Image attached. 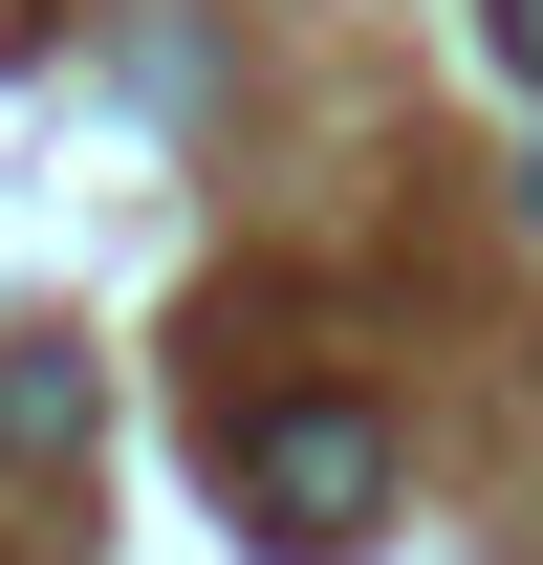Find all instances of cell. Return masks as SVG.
<instances>
[{"mask_svg": "<svg viewBox=\"0 0 543 565\" xmlns=\"http://www.w3.org/2000/svg\"><path fill=\"white\" fill-rule=\"evenodd\" d=\"M217 479H239V522H262L283 565H348L370 522H392V435L348 414V392H283V414L217 435Z\"/></svg>", "mask_w": 543, "mask_h": 565, "instance_id": "cell-1", "label": "cell"}, {"mask_svg": "<svg viewBox=\"0 0 543 565\" xmlns=\"http://www.w3.org/2000/svg\"><path fill=\"white\" fill-rule=\"evenodd\" d=\"M87 349H0V457H87Z\"/></svg>", "mask_w": 543, "mask_h": 565, "instance_id": "cell-2", "label": "cell"}, {"mask_svg": "<svg viewBox=\"0 0 543 565\" xmlns=\"http://www.w3.org/2000/svg\"><path fill=\"white\" fill-rule=\"evenodd\" d=\"M478 22H500V66H522V87H543V0H478Z\"/></svg>", "mask_w": 543, "mask_h": 565, "instance_id": "cell-3", "label": "cell"}, {"mask_svg": "<svg viewBox=\"0 0 543 565\" xmlns=\"http://www.w3.org/2000/svg\"><path fill=\"white\" fill-rule=\"evenodd\" d=\"M522 217H543V152H522Z\"/></svg>", "mask_w": 543, "mask_h": 565, "instance_id": "cell-4", "label": "cell"}]
</instances>
